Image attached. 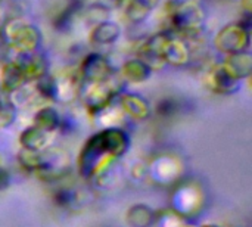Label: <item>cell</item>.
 Instances as JSON below:
<instances>
[{"label": "cell", "instance_id": "17", "mask_svg": "<svg viewBox=\"0 0 252 227\" xmlns=\"http://www.w3.org/2000/svg\"><path fill=\"white\" fill-rule=\"evenodd\" d=\"M59 123H61V117L56 112V109H53L52 106L41 108L34 117V126H37L38 129H41L44 131H50V133L59 127Z\"/></svg>", "mask_w": 252, "mask_h": 227}, {"label": "cell", "instance_id": "5", "mask_svg": "<svg viewBox=\"0 0 252 227\" xmlns=\"http://www.w3.org/2000/svg\"><path fill=\"white\" fill-rule=\"evenodd\" d=\"M81 75L87 83H103L112 77V66L103 55L93 52L83 59Z\"/></svg>", "mask_w": 252, "mask_h": 227}, {"label": "cell", "instance_id": "25", "mask_svg": "<svg viewBox=\"0 0 252 227\" xmlns=\"http://www.w3.org/2000/svg\"><path fill=\"white\" fill-rule=\"evenodd\" d=\"M9 182H10V176H9V173H7L4 168H1V167H0V191L6 189V188L9 186Z\"/></svg>", "mask_w": 252, "mask_h": 227}, {"label": "cell", "instance_id": "8", "mask_svg": "<svg viewBox=\"0 0 252 227\" xmlns=\"http://www.w3.org/2000/svg\"><path fill=\"white\" fill-rule=\"evenodd\" d=\"M161 56H162L164 64H168L173 66H185L192 59V50H190L189 43H186L183 38L171 35Z\"/></svg>", "mask_w": 252, "mask_h": 227}, {"label": "cell", "instance_id": "14", "mask_svg": "<svg viewBox=\"0 0 252 227\" xmlns=\"http://www.w3.org/2000/svg\"><path fill=\"white\" fill-rule=\"evenodd\" d=\"M151 68L143 62L140 61L139 58H134V59H128L126 61V64L123 65V75L128 80V81H133V83H142V81H146L149 77H151Z\"/></svg>", "mask_w": 252, "mask_h": 227}, {"label": "cell", "instance_id": "20", "mask_svg": "<svg viewBox=\"0 0 252 227\" xmlns=\"http://www.w3.org/2000/svg\"><path fill=\"white\" fill-rule=\"evenodd\" d=\"M123 7H124L126 16H127L131 22H134V24L143 22V21L148 18V15L151 13V10H148V9H145V7H142V6L133 3V1H130V0H126V3H124Z\"/></svg>", "mask_w": 252, "mask_h": 227}, {"label": "cell", "instance_id": "18", "mask_svg": "<svg viewBox=\"0 0 252 227\" xmlns=\"http://www.w3.org/2000/svg\"><path fill=\"white\" fill-rule=\"evenodd\" d=\"M81 9V1L80 0H71L66 7L53 19V27L63 32V31H68L71 27H72V22H74V16L77 15V12Z\"/></svg>", "mask_w": 252, "mask_h": 227}, {"label": "cell", "instance_id": "19", "mask_svg": "<svg viewBox=\"0 0 252 227\" xmlns=\"http://www.w3.org/2000/svg\"><path fill=\"white\" fill-rule=\"evenodd\" d=\"M86 21L90 24V25H97V24H102L105 21H109V16H111V9L103 4V3H93L90 4L87 9H86Z\"/></svg>", "mask_w": 252, "mask_h": 227}, {"label": "cell", "instance_id": "23", "mask_svg": "<svg viewBox=\"0 0 252 227\" xmlns=\"http://www.w3.org/2000/svg\"><path fill=\"white\" fill-rule=\"evenodd\" d=\"M15 118V109L10 103L0 102V127H7Z\"/></svg>", "mask_w": 252, "mask_h": 227}, {"label": "cell", "instance_id": "15", "mask_svg": "<svg viewBox=\"0 0 252 227\" xmlns=\"http://www.w3.org/2000/svg\"><path fill=\"white\" fill-rule=\"evenodd\" d=\"M24 84H25V78H24L22 72L19 71V68L13 62L6 64L3 66V72H1L3 90L7 93H13L16 90H19Z\"/></svg>", "mask_w": 252, "mask_h": 227}, {"label": "cell", "instance_id": "24", "mask_svg": "<svg viewBox=\"0 0 252 227\" xmlns=\"http://www.w3.org/2000/svg\"><path fill=\"white\" fill-rule=\"evenodd\" d=\"M130 1H133V3H136V4H139V6L148 9V10H152V9L157 7L158 3H159V0H130Z\"/></svg>", "mask_w": 252, "mask_h": 227}, {"label": "cell", "instance_id": "7", "mask_svg": "<svg viewBox=\"0 0 252 227\" xmlns=\"http://www.w3.org/2000/svg\"><path fill=\"white\" fill-rule=\"evenodd\" d=\"M13 64L22 72L25 81L28 80H40L47 74V61L43 55L31 52V53H16Z\"/></svg>", "mask_w": 252, "mask_h": 227}, {"label": "cell", "instance_id": "10", "mask_svg": "<svg viewBox=\"0 0 252 227\" xmlns=\"http://www.w3.org/2000/svg\"><path fill=\"white\" fill-rule=\"evenodd\" d=\"M210 86L214 92L221 93V95H229L235 93L239 89V81L235 80L223 65H217L211 72H210Z\"/></svg>", "mask_w": 252, "mask_h": 227}, {"label": "cell", "instance_id": "2", "mask_svg": "<svg viewBox=\"0 0 252 227\" xmlns=\"http://www.w3.org/2000/svg\"><path fill=\"white\" fill-rule=\"evenodd\" d=\"M170 21L174 31L196 38L204 31L205 12L193 0H174L170 7Z\"/></svg>", "mask_w": 252, "mask_h": 227}, {"label": "cell", "instance_id": "9", "mask_svg": "<svg viewBox=\"0 0 252 227\" xmlns=\"http://www.w3.org/2000/svg\"><path fill=\"white\" fill-rule=\"evenodd\" d=\"M224 69L238 81L250 77L252 72V56L248 52H239L227 55L221 64Z\"/></svg>", "mask_w": 252, "mask_h": 227}, {"label": "cell", "instance_id": "11", "mask_svg": "<svg viewBox=\"0 0 252 227\" xmlns=\"http://www.w3.org/2000/svg\"><path fill=\"white\" fill-rule=\"evenodd\" d=\"M49 134H50V131H44V130L38 129L37 126H31L21 133L19 142L24 149L40 152L49 146V143H50Z\"/></svg>", "mask_w": 252, "mask_h": 227}, {"label": "cell", "instance_id": "12", "mask_svg": "<svg viewBox=\"0 0 252 227\" xmlns=\"http://www.w3.org/2000/svg\"><path fill=\"white\" fill-rule=\"evenodd\" d=\"M120 35H121L120 25L112 21H105V22L93 27V30L90 32V41L93 44L106 46V44L115 43L120 38Z\"/></svg>", "mask_w": 252, "mask_h": 227}, {"label": "cell", "instance_id": "22", "mask_svg": "<svg viewBox=\"0 0 252 227\" xmlns=\"http://www.w3.org/2000/svg\"><path fill=\"white\" fill-rule=\"evenodd\" d=\"M53 201L56 205L62 207V208H68L74 204L75 201V192H72L68 188H61L55 192L53 195Z\"/></svg>", "mask_w": 252, "mask_h": 227}, {"label": "cell", "instance_id": "4", "mask_svg": "<svg viewBox=\"0 0 252 227\" xmlns=\"http://www.w3.org/2000/svg\"><path fill=\"white\" fill-rule=\"evenodd\" d=\"M250 44H251V31L247 30L239 22L223 27L214 38V46L217 47L219 52L224 55L247 52L250 49Z\"/></svg>", "mask_w": 252, "mask_h": 227}, {"label": "cell", "instance_id": "13", "mask_svg": "<svg viewBox=\"0 0 252 227\" xmlns=\"http://www.w3.org/2000/svg\"><path fill=\"white\" fill-rule=\"evenodd\" d=\"M121 106L134 120H146L151 115L149 103L139 95L124 93L121 96Z\"/></svg>", "mask_w": 252, "mask_h": 227}, {"label": "cell", "instance_id": "16", "mask_svg": "<svg viewBox=\"0 0 252 227\" xmlns=\"http://www.w3.org/2000/svg\"><path fill=\"white\" fill-rule=\"evenodd\" d=\"M127 220L131 227H151L155 223V213L148 205H134L128 210Z\"/></svg>", "mask_w": 252, "mask_h": 227}, {"label": "cell", "instance_id": "21", "mask_svg": "<svg viewBox=\"0 0 252 227\" xmlns=\"http://www.w3.org/2000/svg\"><path fill=\"white\" fill-rule=\"evenodd\" d=\"M179 109H180V105L173 97H164V99H161L157 103V108H155L157 114L159 117H164V118H170V117L176 115L179 112Z\"/></svg>", "mask_w": 252, "mask_h": 227}, {"label": "cell", "instance_id": "1", "mask_svg": "<svg viewBox=\"0 0 252 227\" xmlns=\"http://www.w3.org/2000/svg\"><path fill=\"white\" fill-rule=\"evenodd\" d=\"M130 146L128 134L118 127H108L93 134L84 145L80 155V171L92 177L103 170L109 161L123 157Z\"/></svg>", "mask_w": 252, "mask_h": 227}, {"label": "cell", "instance_id": "26", "mask_svg": "<svg viewBox=\"0 0 252 227\" xmlns=\"http://www.w3.org/2000/svg\"><path fill=\"white\" fill-rule=\"evenodd\" d=\"M241 4L245 7V10H247V13H250L251 12V7H252V0H241Z\"/></svg>", "mask_w": 252, "mask_h": 227}, {"label": "cell", "instance_id": "3", "mask_svg": "<svg viewBox=\"0 0 252 227\" xmlns=\"http://www.w3.org/2000/svg\"><path fill=\"white\" fill-rule=\"evenodd\" d=\"M3 37L16 53L35 52L41 43L40 31L32 24L16 18L3 27Z\"/></svg>", "mask_w": 252, "mask_h": 227}, {"label": "cell", "instance_id": "6", "mask_svg": "<svg viewBox=\"0 0 252 227\" xmlns=\"http://www.w3.org/2000/svg\"><path fill=\"white\" fill-rule=\"evenodd\" d=\"M114 95L115 92L108 84V81L89 83V87L84 93V103L92 114H99L109 106V103L114 99Z\"/></svg>", "mask_w": 252, "mask_h": 227}]
</instances>
